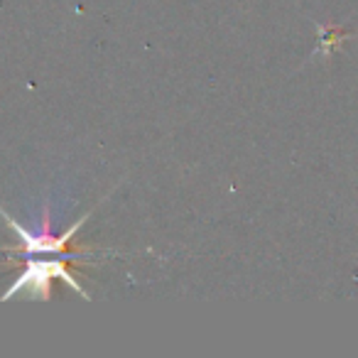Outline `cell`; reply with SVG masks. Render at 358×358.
<instances>
[{
    "label": "cell",
    "instance_id": "7a4b0ae2",
    "mask_svg": "<svg viewBox=\"0 0 358 358\" xmlns=\"http://www.w3.org/2000/svg\"><path fill=\"white\" fill-rule=\"evenodd\" d=\"M0 216L6 219V224L13 229V234L20 238V243H22V253L25 255H62V250L66 248V243H69L71 238H74V234L81 229V226L86 224V219L91 216V211L89 214H84L79 221H76L74 226H71L66 234H62L59 238H52V236H35V234H30V231L25 229V226H20L17 224L13 216H8V211L0 206Z\"/></svg>",
    "mask_w": 358,
    "mask_h": 358
},
{
    "label": "cell",
    "instance_id": "6da1fadb",
    "mask_svg": "<svg viewBox=\"0 0 358 358\" xmlns=\"http://www.w3.org/2000/svg\"><path fill=\"white\" fill-rule=\"evenodd\" d=\"M66 260L69 258H64V255H57L55 260L30 258L25 265V270L15 278V282L0 294V302H10V299H15L17 294H25V297H30V299L47 302V299L52 297V282H55V280L66 282L74 292H79L81 297L89 302L91 294L81 287L79 280H74V275H71L69 268H66Z\"/></svg>",
    "mask_w": 358,
    "mask_h": 358
}]
</instances>
